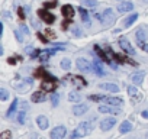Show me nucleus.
I'll return each instance as SVG.
<instances>
[{
	"instance_id": "obj_1",
	"label": "nucleus",
	"mask_w": 148,
	"mask_h": 139,
	"mask_svg": "<svg viewBox=\"0 0 148 139\" xmlns=\"http://www.w3.org/2000/svg\"><path fill=\"white\" fill-rule=\"evenodd\" d=\"M92 130H93V123H92V122H83V123L79 125V127H76V130L70 135V138H71V139L83 138V136L92 133Z\"/></svg>"
},
{
	"instance_id": "obj_2",
	"label": "nucleus",
	"mask_w": 148,
	"mask_h": 139,
	"mask_svg": "<svg viewBox=\"0 0 148 139\" xmlns=\"http://www.w3.org/2000/svg\"><path fill=\"white\" fill-rule=\"evenodd\" d=\"M95 18L96 19H99L103 25H109L110 22H113L115 20V12L112 10V9H106V10H103V13L102 15H99V13H96L95 15Z\"/></svg>"
},
{
	"instance_id": "obj_3",
	"label": "nucleus",
	"mask_w": 148,
	"mask_h": 139,
	"mask_svg": "<svg viewBox=\"0 0 148 139\" xmlns=\"http://www.w3.org/2000/svg\"><path fill=\"white\" fill-rule=\"evenodd\" d=\"M76 64H77V68L80 70L82 73H90V71H93V64H90L84 58H77Z\"/></svg>"
},
{
	"instance_id": "obj_4",
	"label": "nucleus",
	"mask_w": 148,
	"mask_h": 139,
	"mask_svg": "<svg viewBox=\"0 0 148 139\" xmlns=\"http://www.w3.org/2000/svg\"><path fill=\"white\" fill-rule=\"evenodd\" d=\"M119 46H121L128 55H135V49L132 48V45H131V42L128 41V38L122 36V38L119 39Z\"/></svg>"
},
{
	"instance_id": "obj_5",
	"label": "nucleus",
	"mask_w": 148,
	"mask_h": 139,
	"mask_svg": "<svg viewBox=\"0 0 148 139\" xmlns=\"http://www.w3.org/2000/svg\"><path fill=\"white\" fill-rule=\"evenodd\" d=\"M38 16L45 22V23H48V25H51V23H54V20H55V16L52 15V13H49V12H47L45 9H39L38 10Z\"/></svg>"
},
{
	"instance_id": "obj_6",
	"label": "nucleus",
	"mask_w": 148,
	"mask_h": 139,
	"mask_svg": "<svg viewBox=\"0 0 148 139\" xmlns=\"http://www.w3.org/2000/svg\"><path fill=\"white\" fill-rule=\"evenodd\" d=\"M65 133H67L65 126H57L51 130V139H64Z\"/></svg>"
},
{
	"instance_id": "obj_7",
	"label": "nucleus",
	"mask_w": 148,
	"mask_h": 139,
	"mask_svg": "<svg viewBox=\"0 0 148 139\" xmlns=\"http://www.w3.org/2000/svg\"><path fill=\"white\" fill-rule=\"evenodd\" d=\"M57 87V80L55 78H49V80H44L41 83V89L42 91H54Z\"/></svg>"
},
{
	"instance_id": "obj_8",
	"label": "nucleus",
	"mask_w": 148,
	"mask_h": 139,
	"mask_svg": "<svg viewBox=\"0 0 148 139\" xmlns=\"http://www.w3.org/2000/svg\"><path fill=\"white\" fill-rule=\"evenodd\" d=\"M116 125V117H106L100 122V129L102 130H110Z\"/></svg>"
},
{
	"instance_id": "obj_9",
	"label": "nucleus",
	"mask_w": 148,
	"mask_h": 139,
	"mask_svg": "<svg viewBox=\"0 0 148 139\" xmlns=\"http://www.w3.org/2000/svg\"><path fill=\"white\" fill-rule=\"evenodd\" d=\"M99 112H100V113L119 114V113H121V109H118V107H113V106H109V104H100V106H99Z\"/></svg>"
},
{
	"instance_id": "obj_10",
	"label": "nucleus",
	"mask_w": 148,
	"mask_h": 139,
	"mask_svg": "<svg viewBox=\"0 0 148 139\" xmlns=\"http://www.w3.org/2000/svg\"><path fill=\"white\" fill-rule=\"evenodd\" d=\"M95 51H96V54L100 57V59H102V61H106L108 64H110V67L116 68V64H115V62H112V61L108 58V55L105 54V51H102V49H100V46H99V45H95Z\"/></svg>"
},
{
	"instance_id": "obj_11",
	"label": "nucleus",
	"mask_w": 148,
	"mask_h": 139,
	"mask_svg": "<svg viewBox=\"0 0 148 139\" xmlns=\"http://www.w3.org/2000/svg\"><path fill=\"white\" fill-rule=\"evenodd\" d=\"M89 110V104H76L73 107V113L76 116H83Z\"/></svg>"
},
{
	"instance_id": "obj_12",
	"label": "nucleus",
	"mask_w": 148,
	"mask_h": 139,
	"mask_svg": "<svg viewBox=\"0 0 148 139\" xmlns=\"http://www.w3.org/2000/svg\"><path fill=\"white\" fill-rule=\"evenodd\" d=\"M105 104H109V106L116 107V106H122V104H123V100H122L121 97H108V96H106Z\"/></svg>"
},
{
	"instance_id": "obj_13",
	"label": "nucleus",
	"mask_w": 148,
	"mask_h": 139,
	"mask_svg": "<svg viewBox=\"0 0 148 139\" xmlns=\"http://www.w3.org/2000/svg\"><path fill=\"white\" fill-rule=\"evenodd\" d=\"M65 80H73V81H71L73 84L80 86V87H82V86H87L86 80H84V78H82V77H79V76H71V74H70V76H67V77H65Z\"/></svg>"
},
{
	"instance_id": "obj_14",
	"label": "nucleus",
	"mask_w": 148,
	"mask_h": 139,
	"mask_svg": "<svg viewBox=\"0 0 148 139\" xmlns=\"http://www.w3.org/2000/svg\"><path fill=\"white\" fill-rule=\"evenodd\" d=\"M99 87L102 90H106V91H110V93H118L119 91V87L116 84H112V83H102V84H99Z\"/></svg>"
},
{
	"instance_id": "obj_15",
	"label": "nucleus",
	"mask_w": 148,
	"mask_h": 139,
	"mask_svg": "<svg viewBox=\"0 0 148 139\" xmlns=\"http://www.w3.org/2000/svg\"><path fill=\"white\" fill-rule=\"evenodd\" d=\"M45 99H47V94H45V91H35L34 94H32V97H31V100L34 102V103H41V102H45Z\"/></svg>"
},
{
	"instance_id": "obj_16",
	"label": "nucleus",
	"mask_w": 148,
	"mask_h": 139,
	"mask_svg": "<svg viewBox=\"0 0 148 139\" xmlns=\"http://www.w3.org/2000/svg\"><path fill=\"white\" fill-rule=\"evenodd\" d=\"M134 9V5L131 2H122L119 6H118V12L119 13H126V12H131Z\"/></svg>"
},
{
	"instance_id": "obj_17",
	"label": "nucleus",
	"mask_w": 148,
	"mask_h": 139,
	"mask_svg": "<svg viewBox=\"0 0 148 139\" xmlns=\"http://www.w3.org/2000/svg\"><path fill=\"white\" fill-rule=\"evenodd\" d=\"M61 13L64 18H73L74 16V7L71 5H64L61 7Z\"/></svg>"
},
{
	"instance_id": "obj_18",
	"label": "nucleus",
	"mask_w": 148,
	"mask_h": 139,
	"mask_svg": "<svg viewBox=\"0 0 148 139\" xmlns=\"http://www.w3.org/2000/svg\"><path fill=\"white\" fill-rule=\"evenodd\" d=\"M36 123H38V127L42 129V130H45V129L48 127V125H49L47 116H44V114H39V116L36 117Z\"/></svg>"
},
{
	"instance_id": "obj_19",
	"label": "nucleus",
	"mask_w": 148,
	"mask_h": 139,
	"mask_svg": "<svg viewBox=\"0 0 148 139\" xmlns=\"http://www.w3.org/2000/svg\"><path fill=\"white\" fill-rule=\"evenodd\" d=\"M144 77H145V73H144V71H138V73L132 74L131 80L134 81V84H135V86H138V84H141V83L144 81Z\"/></svg>"
},
{
	"instance_id": "obj_20",
	"label": "nucleus",
	"mask_w": 148,
	"mask_h": 139,
	"mask_svg": "<svg viewBox=\"0 0 148 139\" xmlns=\"http://www.w3.org/2000/svg\"><path fill=\"white\" fill-rule=\"evenodd\" d=\"M93 71H95L99 77H103V76H105V70H103V67L100 65L99 59H95V61H93Z\"/></svg>"
},
{
	"instance_id": "obj_21",
	"label": "nucleus",
	"mask_w": 148,
	"mask_h": 139,
	"mask_svg": "<svg viewBox=\"0 0 148 139\" xmlns=\"http://www.w3.org/2000/svg\"><path fill=\"white\" fill-rule=\"evenodd\" d=\"M54 54H55V49H45V51H41L39 59H41L42 62H45V61H48V58H49L51 55H54Z\"/></svg>"
},
{
	"instance_id": "obj_22",
	"label": "nucleus",
	"mask_w": 148,
	"mask_h": 139,
	"mask_svg": "<svg viewBox=\"0 0 148 139\" xmlns=\"http://www.w3.org/2000/svg\"><path fill=\"white\" fill-rule=\"evenodd\" d=\"M132 130V123L128 122V120H123L119 126V132L121 133H126V132H131Z\"/></svg>"
},
{
	"instance_id": "obj_23",
	"label": "nucleus",
	"mask_w": 148,
	"mask_h": 139,
	"mask_svg": "<svg viewBox=\"0 0 148 139\" xmlns=\"http://www.w3.org/2000/svg\"><path fill=\"white\" fill-rule=\"evenodd\" d=\"M68 100L73 103H80L82 102V94L77 91H70L68 93Z\"/></svg>"
},
{
	"instance_id": "obj_24",
	"label": "nucleus",
	"mask_w": 148,
	"mask_h": 139,
	"mask_svg": "<svg viewBox=\"0 0 148 139\" xmlns=\"http://www.w3.org/2000/svg\"><path fill=\"white\" fill-rule=\"evenodd\" d=\"M116 61H119V62H123V64H131V65H136V61H132V59H129L128 57H125V55H119V54H116V58H115Z\"/></svg>"
},
{
	"instance_id": "obj_25",
	"label": "nucleus",
	"mask_w": 148,
	"mask_h": 139,
	"mask_svg": "<svg viewBox=\"0 0 148 139\" xmlns=\"http://www.w3.org/2000/svg\"><path fill=\"white\" fill-rule=\"evenodd\" d=\"M128 94H129V97H132L134 100H141V94H138V90L134 87V86H128Z\"/></svg>"
},
{
	"instance_id": "obj_26",
	"label": "nucleus",
	"mask_w": 148,
	"mask_h": 139,
	"mask_svg": "<svg viewBox=\"0 0 148 139\" xmlns=\"http://www.w3.org/2000/svg\"><path fill=\"white\" fill-rule=\"evenodd\" d=\"M79 12H80V18L83 19V22H86L87 25L90 23V19H89V13H87V10L84 9V7H79Z\"/></svg>"
},
{
	"instance_id": "obj_27",
	"label": "nucleus",
	"mask_w": 148,
	"mask_h": 139,
	"mask_svg": "<svg viewBox=\"0 0 148 139\" xmlns=\"http://www.w3.org/2000/svg\"><path fill=\"white\" fill-rule=\"evenodd\" d=\"M99 5L97 0H82V6H86V7H96Z\"/></svg>"
},
{
	"instance_id": "obj_28",
	"label": "nucleus",
	"mask_w": 148,
	"mask_h": 139,
	"mask_svg": "<svg viewBox=\"0 0 148 139\" xmlns=\"http://www.w3.org/2000/svg\"><path fill=\"white\" fill-rule=\"evenodd\" d=\"M136 19H138V13H132L131 16H128V18L125 19V26H126V28H128V26H131Z\"/></svg>"
},
{
	"instance_id": "obj_29",
	"label": "nucleus",
	"mask_w": 148,
	"mask_h": 139,
	"mask_svg": "<svg viewBox=\"0 0 148 139\" xmlns=\"http://www.w3.org/2000/svg\"><path fill=\"white\" fill-rule=\"evenodd\" d=\"M16 107H18V99H15V100H13V103L10 104V107H9V110H8V116H9V117H12V116L15 114Z\"/></svg>"
},
{
	"instance_id": "obj_30",
	"label": "nucleus",
	"mask_w": 148,
	"mask_h": 139,
	"mask_svg": "<svg viewBox=\"0 0 148 139\" xmlns=\"http://www.w3.org/2000/svg\"><path fill=\"white\" fill-rule=\"evenodd\" d=\"M135 38H136V42H142L145 39V35H144V31L142 29H138L135 32Z\"/></svg>"
},
{
	"instance_id": "obj_31",
	"label": "nucleus",
	"mask_w": 148,
	"mask_h": 139,
	"mask_svg": "<svg viewBox=\"0 0 148 139\" xmlns=\"http://www.w3.org/2000/svg\"><path fill=\"white\" fill-rule=\"evenodd\" d=\"M61 68H62V70H70V68H71V61H70V58H64V59L61 61Z\"/></svg>"
},
{
	"instance_id": "obj_32",
	"label": "nucleus",
	"mask_w": 148,
	"mask_h": 139,
	"mask_svg": "<svg viewBox=\"0 0 148 139\" xmlns=\"http://www.w3.org/2000/svg\"><path fill=\"white\" fill-rule=\"evenodd\" d=\"M58 102H60V94H58V93H52V96H51V103H52V106L57 107V106H58Z\"/></svg>"
},
{
	"instance_id": "obj_33",
	"label": "nucleus",
	"mask_w": 148,
	"mask_h": 139,
	"mask_svg": "<svg viewBox=\"0 0 148 139\" xmlns=\"http://www.w3.org/2000/svg\"><path fill=\"white\" fill-rule=\"evenodd\" d=\"M8 97H9V93H8V90L6 89H0V100H8Z\"/></svg>"
},
{
	"instance_id": "obj_34",
	"label": "nucleus",
	"mask_w": 148,
	"mask_h": 139,
	"mask_svg": "<svg viewBox=\"0 0 148 139\" xmlns=\"http://www.w3.org/2000/svg\"><path fill=\"white\" fill-rule=\"evenodd\" d=\"M0 139H12V132L10 130H5L0 133Z\"/></svg>"
},
{
	"instance_id": "obj_35",
	"label": "nucleus",
	"mask_w": 148,
	"mask_h": 139,
	"mask_svg": "<svg viewBox=\"0 0 148 139\" xmlns=\"http://www.w3.org/2000/svg\"><path fill=\"white\" fill-rule=\"evenodd\" d=\"M25 119H26L25 112H23V110H22V112H19V113H18V122H19V123H25Z\"/></svg>"
},
{
	"instance_id": "obj_36",
	"label": "nucleus",
	"mask_w": 148,
	"mask_h": 139,
	"mask_svg": "<svg viewBox=\"0 0 148 139\" xmlns=\"http://www.w3.org/2000/svg\"><path fill=\"white\" fill-rule=\"evenodd\" d=\"M57 6V2L55 0H52V2H45L44 3V7H47V9H52V7H55Z\"/></svg>"
},
{
	"instance_id": "obj_37",
	"label": "nucleus",
	"mask_w": 148,
	"mask_h": 139,
	"mask_svg": "<svg viewBox=\"0 0 148 139\" xmlns=\"http://www.w3.org/2000/svg\"><path fill=\"white\" fill-rule=\"evenodd\" d=\"M89 99H90V100H95V102H99V100L105 102L106 96H89Z\"/></svg>"
},
{
	"instance_id": "obj_38",
	"label": "nucleus",
	"mask_w": 148,
	"mask_h": 139,
	"mask_svg": "<svg viewBox=\"0 0 148 139\" xmlns=\"http://www.w3.org/2000/svg\"><path fill=\"white\" fill-rule=\"evenodd\" d=\"M136 44H138V46H139V48H141L142 51L148 52V44H145L144 41H142V42H136Z\"/></svg>"
},
{
	"instance_id": "obj_39",
	"label": "nucleus",
	"mask_w": 148,
	"mask_h": 139,
	"mask_svg": "<svg viewBox=\"0 0 148 139\" xmlns=\"http://www.w3.org/2000/svg\"><path fill=\"white\" fill-rule=\"evenodd\" d=\"M21 31H22L25 35H29V29H28V26H26L25 23H22V25H21Z\"/></svg>"
},
{
	"instance_id": "obj_40",
	"label": "nucleus",
	"mask_w": 148,
	"mask_h": 139,
	"mask_svg": "<svg viewBox=\"0 0 148 139\" xmlns=\"http://www.w3.org/2000/svg\"><path fill=\"white\" fill-rule=\"evenodd\" d=\"M18 16H19L21 19H25V12H23V7H19V9H18Z\"/></svg>"
},
{
	"instance_id": "obj_41",
	"label": "nucleus",
	"mask_w": 148,
	"mask_h": 139,
	"mask_svg": "<svg viewBox=\"0 0 148 139\" xmlns=\"http://www.w3.org/2000/svg\"><path fill=\"white\" fill-rule=\"evenodd\" d=\"M45 33H47V36H48V38H54V36H55V32H54L52 29H47V31H45Z\"/></svg>"
},
{
	"instance_id": "obj_42",
	"label": "nucleus",
	"mask_w": 148,
	"mask_h": 139,
	"mask_svg": "<svg viewBox=\"0 0 148 139\" xmlns=\"http://www.w3.org/2000/svg\"><path fill=\"white\" fill-rule=\"evenodd\" d=\"M73 32H74V35H76V36H82V35H83V32H82L80 29H77V28H74Z\"/></svg>"
},
{
	"instance_id": "obj_43",
	"label": "nucleus",
	"mask_w": 148,
	"mask_h": 139,
	"mask_svg": "<svg viewBox=\"0 0 148 139\" xmlns=\"http://www.w3.org/2000/svg\"><path fill=\"white\" fill-rule=\"evenodd\" d=\"M38 38H39V39H41L42 42H45V44H48V38H45V36H44L42 33H38Z\"/></svg>"
},
{
	"instance_id": "obj_44",
	"label": "nucleus",
	"mask_w": 148,
	"mask_h": 139,
	"mask_svg": "<svg viewBox=\"0 0 148 139\" xmlns=\"http://www.w3.org/2000/svg\"><path fill=\"white\" fill-rule=\"evenodd\" d=\"M25 51H26V54H29V55H32V54H34V51H35V49H34V46H28V48H26V49H25Z\"/></svg>"
},
{
	"instance_id": "obj_45",
	"label": "nucleus",
	"mask_w": 148,
	"mask_h": 139,
	"mask_svg": "<svg viewBox=\"0 0 148 139\" xmlns=\"http://www.w3.org/2000/svg\"><path fill=\"white\" fill-rule=\"evenodd\" d=\"M15 35H16V39H18L19 42H22V36H21V33H19L18 31H15Z\"/></svg>"
},
{
	"instance_id": "obj_46",
	"label": "nucleus",
	"mask_w": 148,
	"mask_h": 139,
	"mask_svg": "<svg viewBox=\"0 0 148 139\" xmlns=\"http://www.w3.org/2000/svg\"><path fill=\"white\" fill-rule=\"evenodd\" d=\"M68 23H70L68 20H64V22H62V29H67V28H68Z\"/></svg>"
},
{
	"instance_id": "obj_47",
	"label": "nucleus",
	"mask_w": 148,
	"mask_h": 139,
	"mask_svg": "<svg viewBox=\"0 0 148 139\" xmlns=\"http://www.w3.org/2000/svg\"><path fill=\"white\" fill-rule=\"evenodd\" d=\"M141 114H142V117H144V119H148V110H144Z\"/></svg>"
},
{
	"instance_id": "obj_48",
	"label": "nucleus",
	"mask_w": 148,
	"mask_h": 139,
	"mask_svg": "<svg viewBox=\"0 0 148 139\" xmlns=\"http://www.w3.org/2000/svg\"><path fill=\"white\" fill-rule=\"evenodd\" d=\"M147 139H148V133H147Z\"/></svg>"
}]
</instances>
